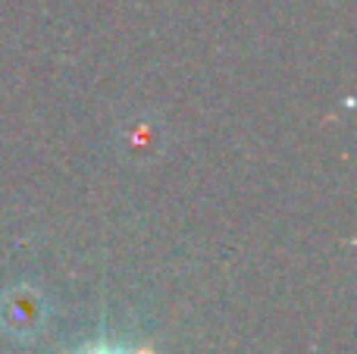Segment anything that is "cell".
<instances>
[{
  "label": "cell",
  "mask_w": 357,
  "mask_h": 354,
  "mask_svg": "<svg viewBox=\"0 0 357 354\" xmlns=\"http://www.w3.org/2000/svg\"><path fill=\"white\" fill-rule=\"evenodd\" d=\"M85 354H129V351H126V348H113V345H100V348H91Z\"/></svg>",
  "instance_id": "cell-1"
}]
</instances>
